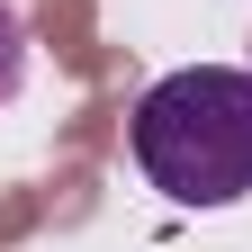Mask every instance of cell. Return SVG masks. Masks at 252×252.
Listing matches in <instances>:
<instances>
[{
	"instance_id": "1",
	"label": "cell",
	"mask_w": 252,
	"mask_h": 252,
	"mask_svg": "<svg viewBox=\"0 0 252 252\" xmlns=\"http://www.w3.org/2000/svg\"><path fill=\"white\" fill-rule=\"evenodd\" d=\"M135 171L171 207H234L252 198V63H189L162 72L126 117Z\"/></svg>"
},
{
	"instance_id": "2",
	"label": "cell",
	"mask_w": 252,
	"mask_h": 252,
	"mask_svg": "<svg viewBox=\"0 0 252 252\" xmlns=\"http://www.w3.org/2000/svg\"><path fill=\"white\" fill-rule=\"evenodd\" d=\"M18 81H27V18L0 0V108L18 99Z\"/></svg>"
}]
</instances>
